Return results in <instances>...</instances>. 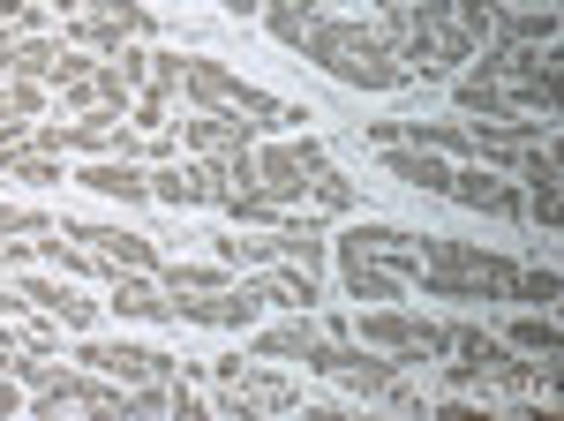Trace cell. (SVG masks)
I'll list each match as a JSON object with an SVG mask.
<instances>
[{"label":"cell","mask_w":564,"mask_h":421,"mask_svg":"<svg viewBox=\"0 0 564 421\" xmlns=\"http://www.w3.org/2000/svg\"><path fill=\"white\" fill-rule=\"evenodd\" d=\"M294 53H302V61H316L324 76L354 84V90H406V84H414V76L391 61L384 45H377V31H369V23H339V15H316Z\"/></svg>","instance_id":"obj_1"},{"label":"cell","mask_w":564,"mask_h":421,"mask_svg":"<svg viewBox=\"0 0 564 421\" xmlns=\"http://www.w3.org/2000/svg\"><path fill=\"white\" fill-rule=\"evenodd\" d=\"M181 90L204 106V114H241V121L257 128H286V121H308V106H286V98H271V90L241 84V76H226L218 61H188V76H181Z\"/></svg>","instance_id":"obj_2"},{"label":"cell","mask_w":564,"mask_h":421,"mask_svg":"<svg viewBox=\"0 0 564 421\" xmlns=\"http://www.w3.org/2000/svg\"><path fill=\"white\" fill-rule=\"evenodd\" d=\"M347 338H361V346H377V354H391L399 369L414 361H436V354H452V324H430V316H414V309H369L361 324H347Z\"/></svg>","instance_id":"obj_3"},{"label":"cell","mask_w":564,"mask_h":421,"mask_svg":"<svg viewBox=\"0 0 564 421\" xmlns=\"http://www.w3.org/2000/svg\"><path fill=\"white\" fill-rule=\"evenodd\" d=\"M39 414H106V421H129V391L98 369H39Z\"/></svg>","instance_id":"obj_4"},{"label":"cell","mask_w":564,"mask_h":421,"mask_svg":"<svg viewBox=\"0 0 564 421\" xmlns=\"http://www.w3.org/2000/svg\"><path fill=\"white\" fill-rule=\"evenodd\" d=\"M332 166V159H324V143H257V188L263 196H271V204H302L308 196V181H316V173Z\"/></svg>","instance_id":"obj_5"},{"label":"cell","mask_w":564,"mask_h":421,"mask_svg":"<svg viewBox=\"0 0 564 421\" xmlns=\"http://www.w3.org/2000/svg\"><path fill=\"white\" fill-rule=\"evenodd\" d=\"M76 361L98 369V377H113V384H159V377H174V354H159V346H129V338H84V346H76Z\"/></svg>","instance_id":"obj_6"},{"label":"cell","mask_w":564,"mask_h":421,"mask_svg":"<svg viewBox=\"0 0 564 421\" xmlns=\"http://www.w3.org/2000/svg\"><path fill=\"white\" fill-rule=\"evenodd\" d=\"M444 204H467V210H489V218H527V188L497 181L489 166H452V188Z\"/></svg>","instance_id":"obj_7"},{"label":"cell","mask_w":564,"mask_h":421,"mask_svg":"<svg viewBox=\"0 0 564 421\" xmlns=\"http://www.w3.org/2000/svg\"><path fill=\"white\" fill-rule=\"evenodd\" d=\"M181 136H188V151H196V159H218V166L263 143V128L241 121V114H196V121H181Z\"/></svg>","instance_id":"obj_8"},{"label":"cell","mask_w":564,"mask_h":421,"mask_svg":"<svg viewBox=\"0 0 564 421\" xmlns=\"http://www.w3.org/2000/svg\"><path fill=\"white\" fill-rule=\"evenodd\" d=\"M68 241H84V249H98L113 271H151L159 279V249L143 241V234H129V226H61Z\"/></svg>","instance_id":"obj_9"},{"label":"cell","mask_w":564,"mask_h":421,"mask_svg":"<svg viewBox=\"0 0 564 421\" xmlns=\"http://www.w3.org/2000/svg\"><path fill=\"white\" fill-rule=\"evenodd\" d=\"M339 287H347V301H377V309L406 301V279L391 263H377V256H361V249H339Z\"/></svg>","instance_id":"obj_10"},{"label":"cell","mask_w":564,"mask_h":421,"mask_svg":"<svg viewBox=\"0 0 564 421\" xmlns=\"http://www.w3.org/2000/svg\"><path fill=\"white\" fill-rule=\"evenodd\" d=\"M76 188L113 196V204H151V173L135 166V159H90V166L76 173Z\"/></svg>","instance_id":"obj_11"},{"label":"cell","mask_w":564,"mask_h":421,"mask_svg":"<svg viewBox=\"0 0 564 421\" xmlns=\"http://www.w3.org/2000/svg\"><path fill=\"white\" fill-rule=\"evenodd\" d=\"M257 301H271V309H294V316H308L316 309V271H302V263H279V271H257V279H241Z\"/></svg>","instance_id":"obj_12"},{"label":"cell","mask_w":564,"mask_h":421,"mask_svg":"<svg viewBox=\"0 0 564 421\" xmlns=\"http://www.w3.org/2000/svg\"><path fill=\"white\" fill-rule=\"evenodd\" d=\"M106 287H113V309H121V316H143V324H174V294H166L151 271H113Z\"/></svg>","instance_id":"obj_13"},{"label":"cell","mask_w":564,"mask_h":421,"mask_svg":"<svg viewBox=\"0 0 564 421\" xmlns=\"http://www.w3.org/2000/svg\"><path fill=\"white\" fill-rule=\"evenodd\" d=\"M452 106H459V114H481V121H497V128H512V121H520L512 90L497 84V76H481V68H467V76L452 84Z\"/></svg>","instance_id":"obj_14"},{"label":"cell","mask_w":564,"mask_h":421,"mask_svg":"<svg viewBox=\"0 0 564 421\" xmlns=\"http://www.w3.org/2000/svg\"><path fill=\"white\" fill-rule=\"evenodd\" d=\"M384 173L406 181V188H422V196H444L452 188V166L436 151H414V143H384Z\"/></svg>","instance_id":"obj_15"},{"label":"cell","mask_w":564,"mask_h":421,"mask_svg":"<svg viewBox=\"0 0 564 421\" xmlns=\"http://www.w3.org/2000/svg\"><path fill=\"white\" fill-rule=\"evenodd\" d=\"M218 384H234V391H249L257 407H302V384L271 377V369H249V361H212Z\"/></svg>","instance_id":"obj_16"},{"label":"cell","mask_w":564,"mask_h":421,"mask_svg":"<svg viewBox=\"0 0 564 421\" xmlns=\"http://www.w3.org/2000/svg\"><path fill=\"white\" fill-rule=\"evenodd\" d=\"M15 294L31 301V309H45V316H61V324H76V332H90V316H98V301L68 294L61 279H15Z\"/></svg>","instance_id":"obj_17"},{"label":"cell","mask_w":564,"mask_h":421,"mask_svg":"<svg viewBox=\"0 0 564 421\" xmlns=\"http://www.w3.org/2000/svg\"><path fill=\"white\" fill-rule=\"evenodd\" d=\"M399 143L436 151V159H475V128L467 121H399Z\"/></svg>","instance_id":"obj_18"},{"label":"cell","mask_w":564,"mask_h":421,"mask_svg":"<svg viewBox=\"0 0 564 421\" xmlns=\"http://www.w3.org/2000/svg\"><path fill=\"white\" fill-rule=\"evenodd\" d=\"M218 210H226V218H241V226H257V234H271V226L286 218V204H271V196H263L257 181H241V188H226V196H218Z\"/></svg>","instance_id":"obj_19"},{"label":"cell","mask_w":564,"mask_h":421,"mask_svg":"<svg viewBox=\"0 0 564 421\" xmlns=\"http://www.w3.org/2000/svg\"><path fill=\"white\" fill-rule=\"evenodd\" d=\"M159 287L166 294H218V287H234V263H159Z\"/></svg>","instance_id":"obj_20"},{"label":"cell","mask_w":564,"mask_h":421,"mask_svg":"<svg viewBox=\"0 0 564 421\" xmlns=\"http://www.w3.org/2000/svg\"><path fill=\"white\" fill-rule=\"evenodd\" d=\"M316 15H324L316 0H263V31H271L279 45H302V31L316 23Z\"/></svg>","instance_id":"obj_21"},{"label":"cell","mask_w":564,"mask_h":421,"mask_svg":"<svg viewBox=\"0 0 564 421\" xmlns=\"http://www.w3.org/2000/svg\"><path fill=\"white\" fill-rule=\"evenodd\" d=\"M505 346H512V354H542V361H557V324H550V309H527L520 324L505 332Z\"/></svg>","instance_id":"obj_22"},{"label":"cell","mask_w":564,"mask_h":421,"mask_svg":"<svg viewBox=\"0 0 564 421\" xmlns=\"http://www.w3.org/2000/svg\"><path fill=\"white\" fill-rule=\"evenodd\" d=\"M308 338H316V324H308V316L279 324V332H257V361H302Z\"/></svg>","instance_id":"obj_23"},{"label":"cell","mask_w":564,"mask_h":421,"mask_svg":"<svg viewBox=\"0 0 564 421\" xmlns=\"http://www.w3.org/2000/svg\"><path fill=\"white\" fill-rule=\"evenodd\" d=\"M53 61H61V45H53V39H15V53H8V76L45 84V76H53Z\"/></svg>","instance_id":"obj_24"},{"label":"cell","mask_w":564,"mask_h":421,"mask_svg":"<svg viewBox=\"0 0 564 421\" xmlns=\"http://www.w3.org/2000/svg\"><path fill=\"white\" fill-rule=\"evenodd\" d=\"M68 39L90 45V53H121V45H129V31H121L113 15H76V23H68Z\"/></svg>","instance_id":"obj_25"},{"label":"cell","mask_w":564,"mask_h":421,"mask_svg":"<svg viewBox=\"0 0 564 421\" xmlns=\"http://www.w3.org/2000/svg\"><path fill=\"white\" fill-rule=\"evenodd\" d=\"M497 15H505V8H489V0H452V23H459V31L475 39V53L497 39Z\"/></svg>","instance_id":"obj_26"},{"label":"cell","mask_w":564,"mask_h":421,"mask_svg":"<svg viewBox=\"0 0 564 421\" xmlns=\"http://www.w3.org/2000/svg\"><path fill=\"white\" fill-rule=\"evenodd\" d=\"M0 173L31 181V188H53V181H61V159H53V151H31V143H23V151H15V159H8Z\"/></svg>","instance_id":"obj_27"},{"label":"cell","mask_w":564,"mask_h":421,"mask_svg":"<svg viewBox=\"0 0 564 421\" xmlns=\"http://www.w3.org/2000/svg\"><path fill=\"white\" fill-rule=\"evenodd\" d=\"M308 204H316V210H354V181L324 166L316 181H308Z\"/></svg>","instance_id":"obj_28"},{"label":"cell","mask_w":564,"mask_h":421,"mask_svg":"<svg viewBox=\"0 0 564 421\" xmlns=\"http://www.w3.org/2000/svg\"><path fill=\"white\" fill-rule=\"evenodd\" d=\"M557 294H564V287H557V271H550V263H542V271H520V279H512V301H527V309H550Z\"/></svg>","instance_id":"obj_29"},{"label":"cell","mask_w":564,"mask_h":421,"mask_svg":"<svg viewBox=\"0 0 564 421\" xmlns=\"http://www.w3.org/2000/svg\"><path fill=\"white\" fill-rule=\"evenodd\" d=\"M181 76H188L181 53H151V76H143V84H151V90H181Z\"/></svg>","instance_id":"obj_30"},{"label":"cell","mask_w":564,"mask_h":421,"mask_svg":"<svg viewBox=\"0 0 564 421\" xmlns=\"http://www.w3.org/2000/svg\"><path fill=\"white\" fill-rule=\"evenodd\" d=\"M166 106H174V90H151V84H143L129 114H135V121H159V128H166Z\"/></svg>","instance_id":"obj_31"},{"label":"cell","mask_w":564,"mask_h":421,"mask_svg":"<svg viewBox=\"0 0 564 421\" xmlns=\"http://www.w3.org/2000/svg\"><path fill=\"white\" fill-rule=\"evenodd\" d=\"M53 218L45 210H15V204H0V234H45Z\"/></svg>","instance_id":"obj_32"},{"label":"cell","mask_w":564,"mask_h":421,"mask_svg":"<svg viewBox=\"0 0 564 421\" xmlns=\"http://www.w3.org/2000/svg\"><path fill=\"white\" fill-rule=\"evenodd\" d=\"M113 68H121V76H129V84L143 90V76H151V53H143V45L129 39V45H121V53H113Z\"/></svg>","instance_id":"obj_33"},{"label":"cell","mask_w":564,"mask_h":421,"mask_svg":"<svg viewBox=\"0 0 564 421\" xmlns=\"http://www.w3.org/2000/svg\"><path fill=\"white\" fill-rule=\"evenodd\" d=\"M0 31H39V8L31 0H0Z\"/></svg>","instance_id":"obj_34"},{"label":"cell","mask_w":564,"mask_h":421,"mask_svg":"<svg viewBox=\"0 0 564 421\" xmlns=\"http://www.w3.org/2000/svg\"><path fill=\"white\" fill-rule=\"evenodd\" d=\"M23 143H31V121H8V114H0V166H8Z\"/></svg>","instance_id":"obj_35"},{"label":"cell","mask_w":564,"mask_h":421,"mask_svg":"<svg viewBox=\"0 0 564 421\" xmlns=\"http://www.w3.org/2000/svg\"><path fill=\"white\" fill-rule=\"evenodd\" d=\"M15 407H23V384H15V377H8V369H0V421L15 414Z\"/></svg>","instance_id":"obj_36"},{"label":"cell","mask_w":564,"mask_h":421,"mask_svg":"<svg viewBox=\"0 0 564 421\" xmlns=\"http://www.w3.org/2000/svg\"><path fill=\"white\" fill-rule=\"evenodd\" d=\"M23 256H39V249H31V241H0V271H8V263H23Z\"/></svg>","instance_id":"obj_37"},{"label":"cell","mask_w":564,"mask_h":421,"mask_svg":"<svg viewBox=\"0 0 564 421\" xmlns=\"http://www.w3.org/2000/svg\"><path fill=\"white\" fill-rule=\"evenodd\" d=\"M8 53H15V39H8V31H0V76H8Z\"/></svg>","instance_id":"obj_38"},{"label":"cell","mask_w":564,"mask_h":421,"mask_svg":"<svg viewBox=\"0 0 564 421\" xmlns=\"http://www.w3.org/2000/svg\"><path fill=\"white\" fill-rule=\"evenodd\" d=\"M53 8H68V15H84V8H90V0H53Z\"/></svg>","instance_id":"obj_39"}]
</instances>
